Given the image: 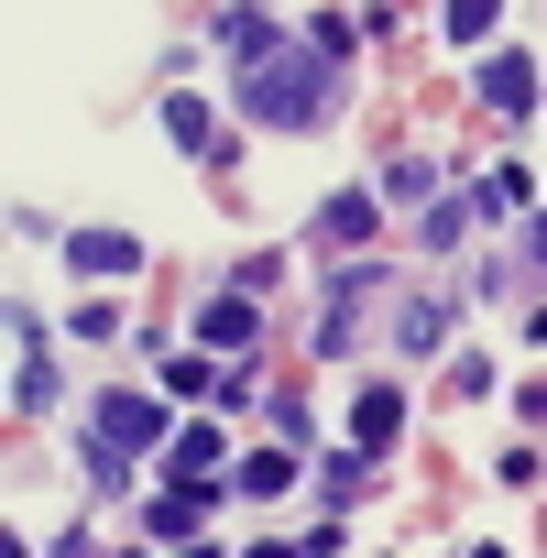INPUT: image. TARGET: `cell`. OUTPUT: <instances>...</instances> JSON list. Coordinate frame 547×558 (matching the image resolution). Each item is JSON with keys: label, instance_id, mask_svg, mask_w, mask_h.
Here are the masks:
<instances>
[{"label": "cell", "instance_id": "obj_1", "mask_svg": "<svg viewBox=\"0 0 547 558\" xmlns=\"http://www.w3.org/2000/svg\"><path fill=\"white\" fill-rule=\"evenodd\" d=\"M230 99H241L252 121H274V132H296V121H329V56L285 34L274 56H252V66H241V88H230Z\"/></svg>", "mask_w": 547, "mask_h": 558}, {"label": "cell", "instance_id": "obj_2", "mask_svg": "<svg viewBox=\"0 0 547 558\" xmlns=\"http://www.w3.org/2000/svg\"><path fill=\"white\" fill-rule=\"evenodd\" d=\"M154 438H165V405H154V395H110V405L88 416V471L121 482V449H154Z\"/></svg>", "mask_w": 547, "mask_h": 558}, {"label": "cell", "instance_id": "obj_3", "mask_svg": "<svg viewBox=\"0 0 547 558\" xmlns=\"http://www.w3.org/2000/svg\"><path fill=\"white\" fill-rule=\"evenodd\" d=\"M373 296H384V274H373V263H351L340 286H329V318H318V351H351V340H362V318H373Z\"/></svg>", "mask_w": 547, "mask_h": 558}, {"label": "cell", "instance_id": "obj_4", "mask_svg": "<svg viewBox=\"0 0 547 558\" xmlns=\"http://www.w3.org/2000/svg\"><path fill=\"white\" fill-rule=\"evenodd\" d=\"M482 110H493V121H525V110H536V56H514V45L482 56Z\"/></svg>", "mask_w": 547, "mask_h": 558}, {"label": "cell", "instance_id": "obj_5", "mask_svg": "<svg viewBox=\"0 0 547 558\" xmlns=\"http://www.w3.org/2000/svg\"><path fill=\"white\" fill-rule=\"evenodd\" d=\"M219 460H230V449H219V427H186V438L165 449V471H175V493H208V482H230Z\"/></svg>", "mask_w": 547, "mask_h": 558}, {"label": "cell", "instance_id": "obj_6", "mask_svg": "<svg viewBox=\"0 0 547 558\" xmlns=\"http://www.w3.org/2000/svg\"><path fill=\"white\" fill-rule=\"evenodd\" d=\"M252 329H263V318H252V296H241V286L197 307V340H208V351H252Z\"/></svg>", "mask_w": 547, "mask_h": 558}, {"label": "cell", "instance_id": "obj_7", "mask_svg": "<svg viewBox=\"0 0 547 558\" xmlns=\"http://www.w3.org/2000/svg\"><path fill=\"white\" fill-rule=\"evenodd\" d=\"M12 340H23V373H12V405L34 416V405H56V362H45V329H34V318H12Z\"/></svg>", "mask_w": 547, "mask_h": 558}, {"label": "cell", "instance_id": "obj_8", "mask_svg": "<svg viewBox=\"0 0 547 558\" xmlns=\"http://www.w3.org/2000/svg\"><path fill=\"white\" fill-rule=\"evenodd\" d=\"M351 438H362V449H394V438H405V395H394V384H373V395L351 405Z\"/></svg>", "mask_w": 547, "mask_h": 558}, {"label": "cell", "instance_id": "obj_9", "mask_svg": "<svg viewBox=\"0 0 547 558\" xmlns=\"http://www.w3.org/2000/svg\"><path fill=\"white\" fill-rule=\"evenodd\" d=\"M66 263H77V274H132L143 252H132V230H77V241H66Z\"/></svg>", "mask_w": 547, "mask_h": 558}, {"label": "cell", "instance_id": "obj_10", "mask_svg": "<svg viewBox=\"0 0 547 558\" xmlns=\"http://www.w3.org/2000/svg\"><path fill=\"white\" fill-rule=\"evenodd\" d=\"M318 241H329V252L373 241V197H329V208H318Z\"/></svg>", "mask_w": 547, "mask_h": 558}, {"label": "cell", "instance_id": "obj_11", "mask_svg": "<svg viewBox=\"0 0 547 558\" xmlns=\"http://www.w3.org/2000/svg\"><path fill=\"white\" fill-rule=\"evenodd\" d=\"M438 340H449V296H416L394 318V351H438Z\"/></svg>", "mask_w": 547, "mask_h": 558}, {"label": "cell", "instance_id": "obj_12", "mask_svg": "<svg viewBox=\"0 0 547 558\" xmlns=\"http://www.w3.org/2000/svg\"><path fill=\"white\" fill-rule=\"evenodd\" d=\"M230 482H241L252 504H274V493H285V482H296V460H285V449H252V460H241Z\"/></svg>", "mask_w": 547, "mask_h": 558}, {"label": "cell", "instance_id": "obj_13", "mask_svg": "<svg viewBox=\"0 0 547 558\" xmlns=\"http://www.w3.org/2000/svg\"><path fill=\"white\" fill-rule=\"evenodd\" d=\"M219 45H230V56L252 66V56H274V45H285V34H274L263 12H219Z\"/></svg>", "mask_w": 547, "mask_h": 558}, {"label": "cell", "instance_id": "obj_14", "mask_svg": "<svg viewBox=\"0 0 547 558\" xmlns=\"http://www.w3.org/2000/svg\"><path fill=\"white\" fill-rule=\"evenodd\" d=\"M471 208H482V186H460V197H438V208H427V252H449V241L471 230ZM482 219H493V208H482Z\"/></svg>", "mask_w": 547, "mask_h": 558}, {"label": "cell", "instance_id": "obj_15", "mask_svg": "<svg viewBox=\"0 0 547 558\" xmlns=\"http://www.w3.org/2000/svg\"><path fill=\"white\" fill-rule=\"evenodd\" d=\"M165 384H175V395H230V373H219L208 351H186V362H165Z\"/></svg>", "mask_w": 547, "mask_h": 558}, {"label": "cell", "instance_id": "obj_16", "mask_svg": "<svg viewBox=\"0 0 547 558\" xmlns=\"http://www.w3.org/2000/svg\"><path fill=\"white\" fill-rule=\"evenodd\" d=\"M482 208L514 219V208H525V165H493V175H482Z\"/></svg>", "mask_w": 547, "mask_h": 558}, {"label": "cell", "instance_id": "obj_17", "mask_svg": "<svg viewBox=\"0 0 547 558\" xmlns=\"http://www.w3.org/2000/svg\"><path fill=\"white\" fill-rule=\"evenodd\" d=\"M143 525H154V536H186V525H197V493H154Z\"/></svg>", "mask_w": 547, "mask_h": 558}, {"label": "cell", "instance_id": "obj_18", "mask_svg": "<svg viewBox=\"0 0 547 558\" xmlns=\"http://www.w3.org/2000/svg\"><path fill=\"white\" fill-rule=\"evenodd\" d=\"M165 132H175L186 154H208V110H197V99H165Z\"/></svg>", "mask_w": 547, "mask_h": 558}, {"label": "cell", "instance_id": "obj_19", "mask_svg": "<svg viewBox=\"0 0 547 558\" xmlns=\"http://www.w3.org/2000/svg\"><path fill=\"white\" fill-rule=\"evenodd\" d=\"M373 460H384V449H362V438H351V449L329 460V493H362V482H373Z\"/></svg>", "mask_w": 547, "mask_h": 558}, {"label": "cell", "instance_id": "obj_20", "mask_svg": "<svg viewBox=\"0 0 547 558\" xmlns=\"http://www.w3.org/2000/svg\"><path fill=\"white\" fill-rule=\"evenodd\" d=\"M493 34V0H449V45H482Z\"/></svg>", "mask_w": 547, "mask_h": 558}, {"label": "cell", "instance_id": "obj_21", "mask_svg": "<svg viewBox=\"0 0 547 558\" xmlns=\"http://www.w3.org/2000/svg\"><path fill=\"white\" fill-rule=\"evenodd\" d=\"M427 186H438V165H427V154H405V165L384 175V197H427Z\"/></svg>", "mask_w": 547, "mask_h": 558}, {"label": "cell", "instance_id": "obj_22", "mask_svg": "<svg viewBox=\"0 0 547 558\" xmlns=\"http://www.w3.org/2000/svg\"><path fill=\"white\" fill-rule=\"evenodd\" d=\"M252 558H318V547H307V536H263Z\"/></svg>", "mask_w": 547, "mask_h": 558}, {"label": "cell", "instance_id": "obj_23", "mask_svg": "<svg viewBox=\"0 0 547 558\" xmlns=\"http://www.w3.org/2000/svg\"><path fill=\"white\" fill-rule=\"evenodd\" d=\"M525 252H536V274H547V219H536V230H525Z\"/></svg>", "mask_w": 547, "mask_h": 558}]
</instances>
